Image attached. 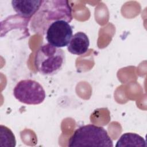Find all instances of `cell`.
Masks as SVG:
<instances>
[{"label":"cell","instance_id":"6da1fadb","mask_svg":"<svg viewBox=\"0 0 147 147\" xmlns=\"http://www.w3.org/2000/svg\"><path fill=\"white\" fill-rule=\"evenodd\" d=\"M72 9L68 1L63 0L42 1L38 11L31 21V29L36 33L44 34L49 25L54 21L72 20Z\"/></svg>","mask_w":147,"mask_h":147},{"label":"cell","instance_id":"7a4b0ae2","mask_svg":"<svg viewBox=\"0 0 147 147\" xmlns=\"http://www.w3.org/2000/svg\"><path fill=\"white\" fill-rule=\"evenodd\" d=\"M65 55L64 51L49 43L40 46L34 57V65L41 74L52 76L57 74L64 67Z\"/></svg>","mask_w":147,"mask_h":147},{"label":"cell","instance_id":"3957f363","mask_svg":"<svg viewBox=\"0 0 147 147\" xmlns=\"http://www.w3.org/2000/svg\"><path fill=\"white\" fill-rule=\"evenodd\" d=\"M68 146L113 147V142L107 131L103 127L92 124L78 128L68 140Z\"/></svg>","mask_w":147,"mask_h":147},{"label":"cell","instance_id":"277c9868","mask_svg":"<svg viewBox=\"0 0 147 147\" xmlns=\"http://www.w3.org/2000/svg\"><path fill=\"white\" fill-rule=\"evenodd\" d=\"M13 95L19 102L30 105L42 103L46 96L43 87L37 81L32 79L19 81L14 87Z\"/></svg>","mask_w":147,"mask_h":147},{"label":"cell","instance_id":"5b68a950","mask_svg":"<svg viewBox=\"0 0 147 147\" xmlns=\"http://www.w3.org/2000/svg\"><path fill=\"white\" fill-rule=\"evenodd\" d=\"M72 27L64 20L53 22L46 30L45 38L48 42L57 48L67 46L72 37Z\"/></svg>","mask_w":147,"mask_h":147},{"label":"cell","instance_id":"8992f818","mask_svg":"<svg viewBox=\"0 0 147 147\" xmlns=\"http://www.w3.org/2000/svg\"><path fill=\"white\" fill-rule=\"evenodd\" d=\"M42 3V0H13L11 6L18 16L30 18L38 11Z\"/></svg>","mask_w":147,"mask_h":147},{"label":"cell","instance_id":"52a82bcc","mask_svg":"<svg viewBox=\"0 0 147 147\" xmlns=\"http://www.w3.org/2000/svg\"><path fill=\"white\" fill-rule=\"evenodd\" d=\"M89 46L90 40L87 35L83 32H78L72 36L67 49L73 55L81 56L88 51Z\"/></svg>","mask_w":147,"mask_h":147},{"label":"cell","instance_id":"ba28073f","mask_svg":"<svg viewBox=\"0 0 147 147\" xmlns=\"http://www.w3.org/2000/svg\"><path fill=\"white\" fill-rule=\"evenodd\" d=\"M115 146H146L145 139L134 133H126L118 139Z\"/></svg>","mask_w":147,"mask_h":147},{"label":"cell","instance_id":"9c48e42d","mask_svg":"<svg viewBox=\"0 0 147 147\" xmlns=\"http://www.w3.org/2000/svg\"><path fill=\"white\" fill-rule=\"evenodd\" d=\"M1 144L5 142V146H15L16 145V140L12 131L7 127L1 125Z\"/></svg>","mask_w":147,"mask_h":147}]
</instances>
